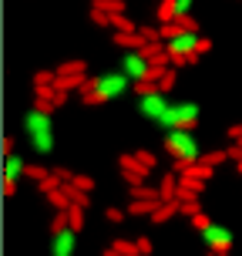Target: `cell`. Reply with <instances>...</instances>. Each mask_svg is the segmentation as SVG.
<instances>
[{"instance_id":"obj_1","label":"cell","mask_w":242,"mask_h":256,"mask_svg":"<svg viewBox=\"0 0 242 256\" xmlns=\"http://www.w3.org/2000/svg\"><path fill=\"white\" fill-rule=\"evenodd\" d=\"M24 128H27V138L34 145L37 155H51L54 152V122H51V104L37 102L30 112L24 115Z\"/></svg>"},{"instance_id":"obj_2","label":"cell","mask_w":242,"mask_h":256,"mask_svg":"<svg viewBox=\"0 0 242 256\" xmlns=\"http://www.w3.org/2000/svg\"><path fill=\"white\" fill-rule=\"evenodd\" d=\"M128 84H131V78L125 74V71H111V74H101V78H84V84H81V91H84V104H101V102H115V98H121L128 91Z\"/></svg>"},{"instance_id":"obj_3","label":"cell","mask_w":242,"mask_h":256,"mask_svg":"<svg viewBox=\"0 0 242 256\" xmlns=\"http://www.w3.org/2000/svg\"><path fill=\"white\" fill-rule=\"evenodd\" d=\"M162 145H165V152L175 158V166H179L182 172L202 158L199 142H195V135H192V128H168L165 135H162Z\"/></svg>"},{"instance_id":"obj_4","label":"cell","mask_w":242,"mask_h":256,"mask_svg":"<svg viewBox=\"0 0 242 256\" xmlns=\"http://www.w3.org/2000/svg\"><path fill=\"white\" fill-rule=\"evenodd\" d=\"M165 48H168V58H172L175 68L195 64L199 58H202V38H199V30H182V34H175V38L165 40Z\"/></svg>"},{"instance_id":"obj_5","label":"cell","mask_w":242,"mask_h":256,"mask_svg":"<svg viewBox=\"0 0 242 256\" xmlns=\"http://www.w3.org/2000/svg\"><path fill=\"white\" fill-rule=\"evenodd\" d=\"M199 125V104L195 102H179L165 112V118L158 122V128H195Z\"/></svg>"},{"instance_id":"obj_6","label":"cell","mask_w":242,"mask_h":256,"mask_svg":"<svg viewBox=\"0 0 242 256\" xmlns=\"http://www.w3.org/2000/svg\"><path fill=\"white\" fill-rule=\"evenodd\" d=\"M168 108H172V104H168L165 91L152 88V91H145V94H138V112H141L145 118H148V122H155V125H158V122L165 118Z\"/></svg>"},{"instance_id":"obj_7","label":"cell","mask_w":242,"mask_h":256,"mask_svg":"<svg viewBox=\"0 0 242 256\" xmlns=\"http://www.w3.org/2000/svg\"><path fill=\"white\" fill-rule=\"evenodd\" d=\"M202 243L212 250V253H229L232 246V230H226V226H219V222H209L202 230Z\"/></svg>"},{"instance_id":"obj_8","label":"cell","mask_w":242,"mask_h":256,"mask_svg":"<svg viewBox=\"0 0 242 256\" xmlns=\"http://www.w3.org/2000/svg\"><path fill=\"white\" fill-rule=\"evenodd\" d=\"M121 71H125L131 81H148V78H152V61L141 51H128L125 61H121Z\"/></svg>"},{"instance_id":"obj_9","label":"cell","mask_w":242,"mask_h":256,"mask_svg":"<svg viewBox=\"0 0 242 256\" xmlns=\"http://www.w3.org/2000/svg\"><path fill=\"white\" fill-rule=\"evenodd\" d=\"M77 250V230L74 226H61L51 236V256H74Z\"/></svg>"},{"instance_id":"obj_10","label":"cell","mask_w":242,"mask_h":256,"mask_svg":"<svg viewBox=\"0 0 242 256\" xmlns=\"http://www.w3.org/2000/svg\"><path fill=\"white\" fill-rule=\"evenodd\" d=\"M24 176H27L24 158H20V155H13V152H7V158H3V179H7V186H17Z\"/></svg>"},{"instance_id":"obj_11","label":"cell","mask_w":242,"mask_h":256,"mask_svg":"<svg viewBox=\"0 0 242 256\" xmlns=\"http://www.w3.org/2000/svg\"><path fill=\"white\" fill-rule=\"evenodd\" d=\"M115 44H118V48H125V51H141L148 40H145V34H141V30H118V34H115Z\"/></svg>"},{"instance_id":"obj_12","label":"cell","mask_w":242,"mask_h":256,"mask_svg":"<svg viewBox=\"0 0 242 256\" xmlns=\"http://www.w3.org/2000/svg\"><path fill=\"white\" fill-rule=\"evenodd\" d=\"M202 189V179H192V176H185V179L179 182V199L185 202V199H195V192Z\"/></svg>"},{"instance_id":"obj_13","label":"cell","mask_w":242,"mask_h":256,"mask_svg":"<svg viewBox=\"0 0 242 256\" xmlns=\"http://www.w3.org/2000/svg\"><path fill=\"white\" fill-rule=\"evenodd\" d=\"M175 209H179V206L172 202V199H165V202H158V206H155L152 219H155V222H165V219H172V212H175Z\"/></svg>"},{"instance_id":"obj_14","label":"cell","mask_w":242,"mask_h":256,"mask_svg":"<svg viewBox=\"0 0 242 256\" xmlns=\"http://www.w3.org/2000/svg\"><path fill=\"white\" fill-rule=\"evenodd\" d=\"M158 20H162V24L175 20V0H162V4H158Z\"/></svg>"},{"instance_id":"obj_15","label":"cell","mask_w":242,"mask_h":256,"mask_svg":"<svg viewBox=\"0 0 242 256\" xmlns=\"http://www.w3.org/2000/svg\"><path fill=\"white\" fill-rule=\"evenodd\" d=\"M94 7L104 14H125V4L121 0H94Z\"/></svg>"},{"instance_id":"obj_16","label":"cell","mask_w":242,"mask_h":256,"mask_svg":"<svg viewBox=\"0 0 242 256\" xmlns=\"http://www.w3.org/2000/svg\"><path fill=\"white\" fill-rule=\"evenodd\" d=\"M67 222H71L74 230H81V226H84V206L74 202V209H67Z\"/></svg>"},{"instance_id":"obj_17","label":"cell","mask_w":242,"mask_h":256,"mask_svg":"<svg viewBox=\"0 0 242 256\" xmlns=\"http://www.w3.org/2000/svg\"><path fill=\"white\" fill-rule=\"evenodd\" d=\"M54 74H84V61H67V64H61Z\"/></svg>"},{"instance_id":"obj_18","label":"cell","mask_w":242,"mask_h":256,"mask_svg":"<svg viewBox=\"0 0 242 256\" xmlns=\"http://www.w3.org/2000/svg\"><path fill=\"white\" fill-rule=\"evenodd\" d=\"M192 4H195V0H175V17H185V14H192Z\"/></svg>"},{"instance_id":"obj_19","label":"cell","mask_w":242,"mask_h":256,"mask_svg":"<svg viewBox=\"0 0 242 256\" xmlns=\"http://www.w3.org/2000/svg\"><path fill=\"white\" fill-rule=\"evenodd\" d=\"M115 250H118V253H121V256H135V253H138V246L125 243V240H118V243H115Z\"/></svg>"},{"instance_id":"obj_20","label":"cell","mask_w":242,"mask_h":256,"mask_svg":"<svg viewBox=\"0 0 242 256\" xmlns=\"http://www.w3.org/2000/svg\"><path fill=\"white\" fill-rule=\"evenodd\" d=\"M226 158H229V152H212V155H205L202 162H209V166L216 168V166H219V162H226Z\"/></svg>"},{"instance_id":"obj_21","label":"cell","mask_w":242,"mask_h":256,"mask_svg":"<svg viewBox=\"0 0 242 256\" xmlns=\"http://www.w3.org/2000/svg\"><path fill=\"white\" fill-rule=\"evenodd\" d=\"M135 158H138L145 168H152V166H155V155H152V152H135Z\"/></svg>"},{"instance_id":"obj_22","label":"cell","mask_w":242,"mask_h":256,"mask_svg":"<svg viewBox=\"0 0 242 256\" xmlns=\"http://www.w3.org/2000/svg\"><path fill=\"white\" fill-rule=\"evenodd\" d=\"M71 182H74V189H81V192H88L91 186H94V182H91L88 176H77V179H71Z\"/></svg>"},{"instance_id":"obj_23","label":"cell","mask_w":242,"mask_h":256,"mask_svg":"<svg viewBox=\"0 0 242 256\" xmlns=\"http://www.w3.org/2000/svg\"><path fill=\"white\" fill-rule=\"evenodd\" d=\"M27 176H30V179H37V182H44V179H47V168L34 166V168H27Z\"/></svg>"},{"instance_id":"obj_24","label":"cell","mask_w":242,"mask_h":256,"mask_svg":"<svg viewBox=\"0 0 242 256\" xmlns=\"http://www.w3.org/2000/svg\"><path fill=\"white\" fill-rule=\"evenodd\" d=\"M108 219H111V222H121L125 212H121V209H108Z\"/></svg>"},{"instance_id":"obj_25","label":"cell","mask_w":242,"mask_h":256,"mask_svg":"<svg viewBox=\"0 0 242 256\" xmlns=\"http://www.w3.org/2000/svg\"><path fill=\"white\" fill-rule=\"evenodd\" d=\"M135 246H138V253H145V256H148V250H152V246H148V240H138Z\"/></svg>"},{"instance_id":"obj_26","label":"cell","mask_w":242,"mask_h":256,"mask_svg":"<svg viewBox=\"0 0 242 256\" xmlns=\"http://www.w3.org/2000/svg\"><path fill=\"white\" fill-rule=\"evenodd\" d=\"M219 256H226V253H219Z\"/></svg>"},{"instance_id":"obj_27","label":"cell","mask_w":242,"mask_h":256,"mask_svg":"<svg viewBox=\"0 0 242 256\" xmlns=\"http://www.w3.org/2000/svg\"><path fill=\"white\" fill-rule=\"evenodd\" d=\"M216 256H219V253H216Z\"/></svg>"}]
</instances>
